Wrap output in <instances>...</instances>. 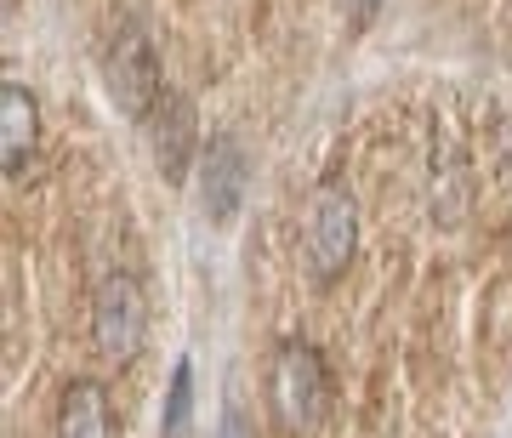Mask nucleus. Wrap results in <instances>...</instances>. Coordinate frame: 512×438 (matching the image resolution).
<instances>
[{
  "mask_svg": "<svg viewBox=\"0 0 512 438\" xmlns=\"http://www.w3.org/2000/svg\"><path fill=\"white\" fill-rule=\"evenodd\" d=\"M188 160H194V103L183 92H165L154 109V165L165 171V183H183Z\"/></svg>",
  "mask_w": 512,
  "mask_h": 438,
  "instance_id": "obj_6",
  "label": "nucleus"
},
{
  "mask_svg": "<svg viewBox=\"0 0 512 438\" xmlns=\"http://www.w3.org/2000/svg\"><path fill=\"white\" fill-rule=\"evenodd\" d=\"M222 438H245V416H239V410H228V427H222Z\"/></svg>",
  "mask_w": 512,
  "mask_h": 438,
  "instance_id": "obj_10",
  "label": "nucleus"
},
{
  "mask_svg": "<svg viewBox=\"0 0 512 438\" xmlns=\"http://www.w3.org/2000/svg\"><path fill=\"white\" fill-rule=\"evenodd\" d=\"M103 80H109V97L114 109L126 120H148L160 109V63H154V46L143 35H120L103 57Z\"/></svg>",
  "mask_w": 512,
  "mask_h": 438,
  "instance_id": "obj_4",
  "label": "nucleus"
},
{
  "mask_svg": "<svg viewBox=\"0 0 512 438\" xmlns=\"http://www.w3.org/2000/svg\"><path fill=\"white\" fill-rule=\"evenodd\" d=\"M188 404H194V370L177 365V376H171V399H165L160 438H183L188 433Z\"/></svg>",
  "mask_w": 512,
  "mask_h": 438,
  "instance_id": "obj_9",
  "label": "nucleus"
},
{
  "mask_svg": "<svg viewBox=\"0 0 512 438\" xmlns=\"http://www.w3.org/2000/svg\"><path fill=\"white\" fill-rule=\"evenodd\" d=\"M35 137H40V109L29 86L6 80L0 86V160H6V177H23V165L35 154Z\"/></svg>",
  "mask_w": 512,
  "mask_h": 438,
  "instance_id": "obj_7",
  "label": "nucleus"
},
{
  "mask_svg": "<svg viewBox=\"0 0 512 438\" xmlns=\"http://www.w3.org/2000/svg\"><path fill=\"white\" fill-rule=\"evenodd\" d=\"M245 200V154L234 137H217L200 160V211L211 222H228Z\"/></svg>",
  "mask_w": 512,
  "mask_h": 438,
  "instance_id": "obj_5",
  "label": "nucleus"
},
{
  "mask_svg": "<svg viewBox=\"0 0 512 438\" xmlns=\"http://www.w3.org/2000/svg\"><path fill=\"white\" fill-rule=\"evenodd\" d=\"M57 438H114V410H109V387L80 376L63 393V410H57Z\"/></svg>",
  "mask_w": 512,
  "mask_h": 438,
  "instance_id": "obj_8",
  "label": "nucleus"
},
{
  "mask_svg": "<svg viewBox=\"0 0 512 438\" xmlns=\"http://www.w3.org/2000/svg\"><path fill=\"white\" fill-rule=\"evenodd\" d=\"M92 342L109 365H131L148 342V308L131 274H109L92 296Z\"/></svg>",
  "mask_w": 512,
  "mask_h": 438,
  "instance_id": "obj_3",
  "label": "nucleus"
},
{
  "mask_svg": "<svg viewBox=\"0 0 512 438\" xmlns=\"http://www.w3.org/2000/svg\"><path fill=\"white\" fill-rule=\"evenodd\" d=\"M268 399L279 410V427L285 433H308L313 421L325 416V399H330V382H325V365L308 342H279L274 353V376H268Z\"/></svg>",
  "mask_w": 512,
  "mask_h": 438,
  "instance_id": "obj_2",
  "label": "nucleus"
},
{
  "mask_svg": "<svg viewBox=\"0 0 512 438\" xmlns=\"http://www.w3.org/2000/svg\"><path fill=\"white\" fill-rule=\"evenodd\" d=\"M353 245H359V205H353V194L342 183H325L308 205V234H302L308 274L319 285H330L353 262Z\"/></svg>",
  "mask_w": 512,
  "mask_h": 438,
  "instance_id": "obj_1",
  "label": "nucleus"
},
{
  "mask_svg": "<svg viewBox=\"0 0 512 438\" xmlns=\"http://www.w3.org/2000/svg\"><path fill=\"white\" fill-rule=\"evenodd\" d=\"M370 12H376V0H359V23H370Z\"/></svg>",
  "mask_w": 512,
  "mask_h": 438,
  "instance_id": "obj_11",
  "label": "nucleus"
}]
</instances>
